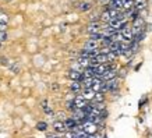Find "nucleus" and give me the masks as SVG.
<instances>
[{
  "label": "nucleus",
  "mask_w": 152,
  "mask_h": 138,
  "mask_svg": "<svg viewBox=\"0 0 152 138\" xmlns=\"http://www.w3.org/2000/svg\"><path fill=\"white\" fill-rule=\"evenodd\" d=\"M112 43H113V42H112L110 37H103V38H102V45L105 46V47H109Z\"/></svg>",
  "instance_id": "21"
},
{
  "label": "nucleus",
  "mask_w": 152,
  "mask_h": 138,
  "mask_svg": "<svg viewBox=\"0 0 152 138\" xmlns=\"http://www.w3.org/2000/svg\"><path fill=\"white\" fill-rule=\"evenodd\" d=\"M106 56H107V61H113V60L117 57V55H116V53H113V52H109Z\"/></svg>",
  "instance_id": "25"
},
{
  "label": "nucleus",
  "mask_w": 152,
  "mask_h": 138,
  "mask_svg": "<svg viewBox=\"0 0 152 138\" xmlns=\"http://www.w3.org/2000/svg\"><path fill=\"white\" fill-rule=\"evenodd\" d=\"M96 47H98V42L95 41H87L85 42V45H84V49L85 50H96Z\"/></svg>",
  "instance_id": "12"
},
{
  "label": "nucleus",
  "mask_w": 152,
  "mask_h": 138,
  "mask_svg": "<svg viewBox=\"0 0 152 138\" xmlns=\"http://www.w3.org/2000/svg\"><path fill=\"white\" fill-rule=\"evenodd\" d=\"M102 38H103V34H99V32H96V34H92L89 39H91V41H95V42H98V41H99V39H102Z\"/></svg>",
  "instance_id": "24"
},
{
  "label": "nucleus",
  "mask_w": 152,
  "mask_h": 138,
  "mask_svg": "<svg viewBox=\"0 0 152 138\" xmlns=\"http://www.w3.org/2000/svg\"><path fill=\"white\" fill-rule=\"evenodd\" d=\"M64 124H66V129L69 130V131H71V130H73L75 126H78V123H77V121H75L73 117H67V119L64 120Z\"/></svg>",
  "instance_id": "9"
},
{
  "label": "nucleus",
  "mask_w": 152,
  "mask_h": 138,
  "mask_svg": "<svg viewBox=\"0 0 152 138\" xmlns=\"http://www.w3.org/2000/svg\"><path fill=\"white\" fill-rule=\"evenodd\" d=\"M7 41V34L6 32H0V42Z\"/></svg>",
  "instance_id": "27"
},
{
  "label": "nucleus",
  "mask_w": 152,
  "mask_h": 138,
  "mask_svg": "<svg viewBox=\"0 0 152 138\" xmlns=\"http://www.w3.org/2000/svg\"><path fill=\"white\" fill-rule=\"evenodd\" d=\"M94 60L96 61L98 64H106V63H107V56L103 55V53H98V55L94 57Z\"/></svg>",
  "instance_id": "11"
},
{
  "label": "nucleus",
  "mask_w": 152,
  "mask_h": 138,
  "mask_svg": "<svg viewBox=\"0 0 152 138\" xmlns=\"http://www.w3.org/2000/svg\"><path fill=\"white\" fill-rule=\"evenodd\" d=\"M121 3H123V7H124V9H130V7H133L134 0H121Z\"/></svg>",
  "instance_id": "23"
},
{
  "label": "nucleus",
  "mask_w": 152,
  "mask_h": 138,
  "mask_svg": "<svg viewBox=\"0 0 152 138\" xmlns=\"http://www.w3.org/2000/svg\"><path fill=\"white\" fill-rule=\"evenodd\" d=\"M46 138H60V137H57L56 134H48V135H46Z\"/></svg>",
  "instance_id": "30"
},
{
  "label": "nucleus",
  "mask_w": 152,
  "mask_h": 138,
  "mask_svg": "<svg viewBox=\"0 0 152 138\" xmlns=\"http://www.w3.org/2000/svg\"><path fill=\"white\" fill-rule=\"evenodd\" d=\"M81 98H84L85 101H94V96H95V92L92 89H84L83 93L80 95Z\"/></svg>",
  "instance_id": "8"
},
{
  "label": "nucleus",
  "mask_w": 152,
  "mask_h": 138,
  "mask_svg": "<svg viewBox=\"0 0 152 138\" xmlns=\"http://www.w3.org/2000/svg\"><path fill=\"white\" fill-rule=\"evenodd\" d=\"M94 101H95V103H102V102L105 101V95H103L102 92H95Z\"/></svg>",
  "instance_id": "17"
},
{
  "label": "nucleus",
  "mask_w": 152,
  "mask_h": 138,
  "mask_svg": "<svg viewBox=\"0 0 152 138\" xmlns=\"http://www.w3.org/2000/svg\"><path fill=\"white\" fill-rule=\"evenodd\" d=\"M81 126H83V131L87 134V135H94L98 130L96 124H94V123H91V121H85V123H83Z\"/></svg>",
  "instance_id": "1"
},
{
  "label": "nucleus",
  "mask_w": 152,
  "mask_h": 138,
  "mask_svg": "<svg viewBox=\"0 0 152 138\" xmlns=\"http://www.w3.org/2000/svg\"><path fill=\"white\" fill-rule=\"evenodd\" d=\"M37 130L38 131H46L48 130V123H45V121H39L37 124Z\"/></svg>",
  "instance_id": "19"
},
{
  "label": "nucleus",
  "mask_w": 152,
  "mask_h": 138,
  "mask_svg": "<svg viewBox=\"0 0 152 138\" xmlns=\"http://www.w3.org/2000/svg\"><path fill=\"white\" fill-rule=\"evenodd\" d=\"M109 6H110L112 10H116V11H117L119 9H121V7H123V3H121V0H112Z\"/></svg>",
  "instance_id": "16"
},
{
  "label": "nucleus",
  "mask_w": 152,
  "mask_h": 138,
  "mask_svg": "<svg viewBox=\"0 0 152 138\" xmlns=\"http://www.w3.org/2000/svg\"><path fill=\"white\" fill-rule=\"evenodd\" d=\"M81 88H83V85L78 81H71V84H70V91H73V92H80Z\"/></svg>",
  "instance_id": "14"
},
{
  "label": "nucleus",
  "mask_w": 152,
  "mask_h": 138,
  "mask_svg": "<svg viewBox=\"0 0 152 138\" xmlns=\"http://www.w3.org/2000/svg\"><path fill=\"white\" fill-rule=\"evenodd\" d=\"M134 7L137 10H144L148 6V0H134Z\"/></svg>",
  "instance_id": "13"
},
{
  "label": "nucleus",
  "mask_w": 152,
  "mask_h": 138,
  "mask_svg": "<svg viewBox=\"0 0 152 138\" xmlns=\"http://www.w3.org/2000/svg\"><path fill=\"white\" fill-rule=\"evenodd\" d=\"M0 46H1V42H0Z\"/></svg>",
  "instance_id": "32"
},
{
  "label": "nucleus",
  "mask_w": 152,
  "mask_h": 138,
  "mask_svg": "<svg viewBox=\"0 0 152 138\" xmlns=\"http://www.w3.org/2000/svg\"><path fill=\"white\" fill-rule=\"evenodd\" d=\"M67 77L71 81H78V83H83V80L85 78L83 75V73H80L78 70H70L69 73H67Z\"/></svg>",
  "instance_id": "3"
},
{
  "label": "nucleus",
  "mask_w": 152,
  "mask_h": 138,
  "mask_svg": "<svg viewBox=\"0 0 152 138\" xmlns=\"http://www.w3.org/2000/svg\"><path fill=\"white\" fill-rule=\"evenodd\" d=\"M66 109L70 112H74L75 110V106H74V102L73 101H67L66 102Z\"/></svg>",
  "instance_id": "22"
},
{
  "label": "nucleus",
  "mask_w": 152,
  "mask_h": 138,
  "mask_svg": "<svg viewBox=\"0 0 152 138\" xmlns=\"http://www.w3.org/2000/svg\"><path fill=\"white\" fill-rule=\"evenodd\" d=\"M0 63H1L3 66H10L9 59H6V57H1V59H0Z\"/></svg>",
  "instance_id": "28"
},
{
  "label": "nucleus",
  "mask_w": 152,
  "mask_h": 138,
  "mask_svg": "<svg viewBox=\"0 0 152 138\" xmlns=\"http://www.w3.org/2000/svg\"><path fill=\"white\" fill-rule=\"evenodd\" d=\"M99 28H101V25H99V23H91L89 25H88V28H87V31L91 35L92 34H96V32H99Z\"/></svg>",
  "instance_id": "10"
},
{
  "label": "nucleus",
  "mask_w": 152,
  "mask_h": 138,
  "mask_svg": "<svg viewBox=\"0 0 152 138\" xmlns=\"http://www.w3.org/2000/svg\"><path fill=\"white\" fill-rule=\"evenodd\" d=\"M7 1H11V0H7Z\"/></svg>",
  "instance_id": "31"
},
{
  "label": "nucleus",
  "mask_w": 152,
  "mask_h": 138,
  "mask_svg": "<svg viewBox=\"0 0 152 138\" xmlns=\"http://www.w3.org/2000/svg\"><path fill=\"white\" fill-rule=\"evenodd\" d=\"M56 116H57V117H59V120H61V121L66 119V113H64V112H57V113H56Z\"/></svg>",
  "instance_id": "26"
},
{
  "label": "nucleus",
  "mask_w": 152,
  "mask_h": 138,
  "mask_svg": "<svg viewBox=\"0 0 152 138\" xmlns=\"http://www.w3.org/2000/svg\"><path fill=\"white\" fill-rule=\"evenodd\" d=\"M53 130H55L56 133H66L67 131L64 121H61V120H56L55 123H53Z\"/></svg>",
  "instance_id": "6"
},
{
  "label": "nucleus",
  "mask_w": 152,
  "mask_h": 138,
  "mask_svg": "<svg viewBox=\"0 0 152 138\" xmlns=\"http://www.w3.org/2000/svg\"><path fill=\"white\" fill-rule=\"evenodd\" d=\"M73 102H74L75 109H84V106L87 105V101H85L84 98H81V96H75L73 99Z\"/></svg>",
  "instance_id": "7"
},
{
  "label": "nucleus",
  "mask_w": 152,
  "mask_h": 138,
  "mask_svg": "<svg viewBox=\"0 0 152 138\" xmlns=\"http://www.w3.org/2000/svg\"><path fill=\"white\" fill-rule=\"evenodd\" d=\"M6 28H7L6 24H0V32H6Z\"/></svg>",
  "instance_id": "29"
},
{
  "label": "nucleus",
  "mask_w": 152,
  "mask_h": 138,
  "mask_svg": "<svg viewBox=\"0 0 152 138\" xmlns=\"http://www.w3.org/2000/svg\"><path fill=\"white\" fill-rule=\"evenodd\" d=\"M7 23H9V15L3 13V11H0V24H6L7 25Z\"/></svg>",
  "instance_id": "20"
},
{
  "label": "nucleus",
  "mask_w": 152,
  "mask_h": 138,
  "mask_svg": "<svg viewBox=\"0 0 152 138\" xmlns=\"http://www.w3.org/2000/svg\"><path fill=\"white\" fill-rule=\"evenodd\" d=\"M91 9H92V4H91L89 1H83V3L78 4L80 11H88V10H91Z\"/></svg>",
  "instance_id": "15"
},
{
  "label": "nucleus",
  "mask_w": 152,
  "mask_h": 138,
  "mask_svg": "<svg viewBox=\"0 0 152 138\" xmlns=\"http://www.w3.org/2000/svg\"><path fill=\"white\" fill-rule=\"evenodd\" d=\"M119 14V11H116V10H106V11H103L101 15V20L102 21H105V23H109V21H112L113 18H116V15Z\"/></svg>",
  "instance_id": "2"
},
{
  "label": "nucleus",
  "mask_w": 152,
  "mask_h": 138,
  "mask_svg": "<svg viewBox=\"0 0 152 138\" xmlns=\"http://www.w3.org/2000/svg\"><path fill=\"white\" fill-rule=\"evenodd\" d=\"M116 75H117V71H116V69L115 70H106V71L102 74L99 78H101L103 83H106V81H110V80L116 78Z\"/></svg>",
  "instance_id": "5"
},
{
  "label": "nucleus",
  "mask_w": 152,
  "mask_h": 138,
  "mask_svg": "<svg viewBox=\"0 0 152 138\" xmlns=\"http://www.w3.org/2000/svg\"><path fill=\"white\" fill-rule=\"evenodd\" d=\"M120 32H121V37H123V39H124V41H127V42H131L133 41V32H131V28L129 27V25H127V24H126L124 27L121 28V31H120Z\"/></svg>",
  "instance_id": "4"
},
{
  "label": "nucleus",
  "mask_w": 152,
  "mask_h": 138,
  "mask_svg": "<svg viewBox=\"0 0 152 138\" xmlns=\"http://www.w3.org/2000/svg\"><path fill=\"white\" fill-rule=\"evenodd\" d=\"M77 64H78L80 67H88V64H89V59H85V57H78V60H77Z\"/></svg>",
  "instance_id": "18"
}]
</instances>
